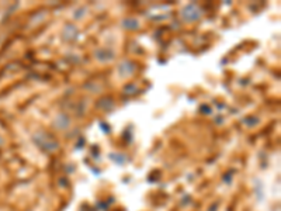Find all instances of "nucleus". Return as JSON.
<instances>
[{
  "label": "nucleus",
  "instance_id": "obj_1",
  "mask_svg": "<svg viewBox=\"0 0 281 211\" xmlns=\"http://www.w3.org/2000/svg\"><path fill=\"white\" fill-rule=\"evenodd\" d=\"M200 16H201V13H200V9L196 6H187L183 10V17L186 20H189V21H194V20L200 19Z\"/></svg>",
  "mask_w": 281,
  "mask_h": 211
}]
</instances>
